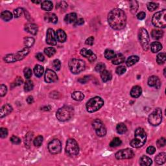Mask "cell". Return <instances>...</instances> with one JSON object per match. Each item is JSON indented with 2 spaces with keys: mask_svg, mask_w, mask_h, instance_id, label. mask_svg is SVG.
I'll use <instances>...</instances> for the list:
<instances>
[{
  "mask_svg": "<svg viewBox=\"0 0 166 166\" xmlns=\"http://www.w3.org/2000/svg\"><path fill=\"white\" fill-rule=\"evenodd\" d=\"M108 22L110 27L115 30L123 29L126 25V14L121 9H113L108 15Z\"/></svg>",
  "mask_w": 166,
  "mask_h": 166,
  "instance_id": "1",
  "label": "cell"
},
{
  "mask_svg": "<svg viewBox=\"0 0 166 166\" xmlns=\"http://www.w3.org/2000/svg\"><path fill=\"white\" fill-rule=\"evenodd\" d=\"M147 135L144 129L138 128L134 132V138L131 141V145L132 147L139 148L142 147L146 142Z\"/></svg>",
  "mask_w": 166,
  "mask_h": 166,
  "instance_id": "2",
  "label": "cell"
},
{
  "mask_svg": "<svg viewBox=\"0 0 166 166\" xmlns=\"http://www.w3.org/2000/svg\"><path fill=\"white\" fill-rule=\"evenodd\" d=\"M74 110L70 106H64L57 110L56 117L60 121H66L73 117Z\"/></svg>",
  "mask_w": 166,
  "mask_h": 166,
  "instance_id": "3",
  "label": "cell"
},
{
  "mask_svg": "<svg viewBox=\"0 0 166 166\" xmlns=\"http://www.w3.org/2000/svg\"><path fill=\"white\" fill-rule=\"evenodd\" d=\"M104 105V101L100 97H94L90 99L86 103V109L90 113L95 112L99 110Z\"/></svg>",
  "mask_w": 166,
  "mask_h": 166,
  "instance_id": "4",
  "label": "cell"
},
{
  "mask_svg": "<svg viewBox=\"0 0 166 166\" xmlns=\"http://www.w3.org/2000/svg\"><path fill=\"white\" fill-rule=\"evenodd\" d=\"M166 10L163 9V11L158 12L154 14L152 18V23L154 26L156 27L165 28L166 26Z\"/></svg>",
  "mask_w": 166,
  "mask_h": 166,
  "instance_id": "5",
  "label": "cell"
},
{
  "mask_svg": "<svg viewBox=\"0 0 166 166\" xmlns=\"http://www.w3.org/2000/svg\"><path fill=\"white\" fill-rule=\"evenodd\" d=\"M85 62L83 60L73 59L69 62V68L72 73L78 74L85 70Z\"/></svg>",
  "mask_w": 166,
  "mask_h": 166,
  "instance_id": "6",
  "label": "cell"
},
{
  "mask_svg": "<svg viewBox=\"0 0 166 166\" xmlns=\"http://www.w3.org/2000/svg\"><path fill=\"white\" fill-rule=\"evenodd\" d=\"M138 38L143 49L145 51L148 50L149 45H150V38H149L147 31L145 29L141 28L139 29L138 33Z\"/></svg>",
  "mask_w": 166,
  "mask_h": 166,
  "instance_id": "7",
  "label": "cell"
},
{
  "mask_svg": "<svg viewBox=\"0 0 166 166\" xmlns=\"http://www.w3.org/2000/svg\"><path fill=\"white\" fill-rule=\"evenodd\" d=\"M162 110L159 108L156 109L154 111L149 115L148 121L149 123L153 126H158L162 122Z\"/></svg>",
  "mask_w": 166,
  "mask_h": 166,
  "instance_id": "8",
  "label": "cell"
},
{
  "mask_svg": "<svg viewBox=\"0 0 166 166\" xmlns=\"http://www.w3.org/2000/svg\"><path fill=\"white\" fill-rule=\"evenodd\" d=\"M66 151L69 156H75L77 155L79 153V147L77 142L74 139H68L66 141Z\"/></svg>",
  "mask_w": 166,
  "mask_h": 166,
  "instance_id": "9",
  "label": "cell"
},
{
  "mask_svg": "<svg viewBox=\"0 0 166 166\" xmlns=\"http://www.w3.org/2000/svg\"><path fill=\"white\" fill-rule=\"evenodd\" d=\"M92 126L94 128L96 134L99 137H103L107 134V129L100 119H95L92 123Z\"/></svg>",
  "mask_w": 166,
  "mask_h": 166,
  "instance_id": "10",
  "label": "cell"
},
{
  "mask_svg": "<svg viewBox=\"0 0 166 166\" xmlns=\"http://www.w3.org/2000/svg\"><path fill=\"white\" fill-rule=\"evenodd\" d=\"M48 150L52 155H57L61 152L62 144L59 139H54L48 144Z\"/></svg>",
  "mask_w": 166,
  "mask_h": 166,
  "instance_id": "11",
  "label": "cell"
},
{
  "mask_svg": "<svg viewBox=\"0 0 166 166\" xmlns=\"http://www.w3.org/2000/svg\"><path fill=\"white\" fill-rule=\"evenodd\" d=\"M134 156V153L131 149H121L117 152L115 155V157L117 160L131 159Z\"/></svg>",
  "mask_w": 166,
  "mask_h": 166,
  "instance_id": "12",
  "label": "cell"
},
{
  "mask_svg": "<svg viewBox=\"0 0 166 166\" xmlns=\"http://www.w3.org/2000/svg\"><path fill=\"white\" fill-rule=\"evenodd\" d=\"M57 37L53 29H48L46 33V43L51 45H55L57 44Z\"/></svg>",
  "mask_w": 166,
  "mask_h": 166,
  "instance_id": "13",
  "label": "cell"
},
{
  "mask_svg": "<svg viewBox=\"0 0 166 166\" xmlns=\"http://www.w3.org/2000/svg\"><path fill=\"white\" fill-rule=\"evenodd\" d=\"M44 79L47 83H52L58 80V77L56 73L52 69H47L45 73Z\"/></svg>",
  "mask_w": 166,
  "mask_h": 166,
  "instance_id": "14",
  "label": "cell"
},
{
  "mask_svg": "<svg viewBox=\"0 0 166 166\" xmlns=\"http://www.w3.org/2000/svg\"><path fill=\"white\" fill-rule=\"evenodd\" d=\"M80 53L82 56L87 58V59H88V61L91 62L95 61L96 59H97L96 55L93 53L92 50H90V49L83 48V49H82L81 50Z\"/></svg>",
  "mask_w": 166,
  "mask_h": 166,
  "instance_id": "15",
  "label": "cell"
},
{
  "mask_svg": "<svg viewBox=\"0 0 166 166\" xmlns=\"http://www.w3.org/2000/svg\"><path fill=\"white\" fill-rule=\"evenodd\" d=\"M25 30L27 31V33H30V34L31 35H36L38 33V26L36 25V24L32 23H29L25 25Z\"/></svg>",
  "mask_w": 166,
  "mask_h": 166,
  "instance_id": "16",
  "label": "cell"
},
{
  "mask_svg": "<svg viewBox=\"0 0 166 166\" xmlns=\"http://www.w3.org/2000/svg\"><path fill=\"white\" fill-rule=\"evenodd\" d=\"M13 107L9 104H5L1 107V110H0V117L3 118V117L9 115L10 113L13 111Z\"/></svg>",
  "mask_w": 166,
  "mask_h": 166,
  "instance_id": "17",
  "label": "cell"
},
{
  "mask_svg": "<svg viewBox=\"0 0 166 166\" xmlns=\"http://www.w3.org/2000/svg\"><path fill=\"white\" fill-rule=\"evenodd\" d=\"M148 85L151 87L159 88L160 86V81L159 78L156 76H151L148 79Z\"/></svg>",
  "mask_w": 166,
  "mask_h": 166,
  "instance_id": "18",
  "label": "cell"
},
{
  "mask_svg": "<svg viewBox=\"0 0 166 166\" xmlns=\"http://www.w3.org/2000/svg\"><path fill=\"white\" fill-rule=\"evenodd\" d=\"M125 61V57L121 53H117L115 55L114 57L112 59V64L115 65H118L124 62Z\"/></svg>",
  "mask_w": 166,
  "mask_h": 166,
  "instance_id": "19",
  "label": "cell"
},
{
  "mask_svg": "<svg viewBox=\"0 0 166 166\" xmlns=\"http://www.w3.org/2000/svg\"><path fill=\"white\" fill-rule=\"evenodd\" d=\"M29 51H30V48L25 47L24 49L21 50V51L16 53L15 55H16V59H17V61H21V60H22L23 59H24L25 57L27 56L29 53Z\"/></svg>",
  "mask_w": 166,
  "mask_h": 166,
  "instance_id": "20",
  "label": "cell"
},
{
  "mask_svg": "<svg viewBox=\"0 0 166 166\" xmlns=\"http://www.w3.org/2000/svg\"><path fill=\"white\" fill-rule=\"evenodd\" d=\"M44 19L45 21L52 23H57L58 22L57 16L53 13H47L45 14Z\"/></svg>",
  "mask_w": 166,
  "mask_h": 166,
  "instance_id": "21",
  "label": "cell"
},
{
  "mask_svg": "<svg viewBox=\"0 0 166 166\" xmlns=\"http://www.w3.org/2000/svg\"><path fill=\"white\" fill-rule=\"evenodd\" d=\"M56 37L57 40L61 43L66 42V40L67 39V36L66 33H65L64 31L62 29L57 30L56 33Z\"/></svg>",
  "mask_w": 166,
  "mask_h": 166,
  "instance_id": "22",
  "label": "cell"
},
{
  "mask_svg": "<svg viewBox=\"0 0 166 166\" xmlns=\"http://www.w3.org/2000/svg\"><path fill=\"white\" fill-rule=\"evenodd\" d=\"M142 93V90L141 88L139 86H135L132 88L131 91V97L134 98H138L141 95Z\"/></svg>",
  "mask_w": 166,
  "mask_h": 166,
  "instance_id": "23",
  "label": "cell"
},
{
  "mask_svg": "<svg viewBox=\"0 0 166 166\" xmlns=\"http://www.w3.org/2000/svg\"><path fill=\"white\" fill-rule=\"evenodd\" d=\"M77 20V14L74 13L68 14L64 18V21L66 23H75Z\"/></svg>",
  "mask_w": 166,
  "mask_h": 166,
  "instance_id": "24",
  "label": "cell"
},
{
  "mask_svg": "<svg viewBox=\"0 0 166 166\" xmlns=\"http://www.w3.org/2000/svg\"><path fill=\"white\" fill-rule=\"evenodd\" d=\"M139 57L136 56V55H132V56L129 57L126 61L127 66L128 67L133 66L134 64H135L139 61Z\"/></svg>",
  "mask_w": 166,
  "mask_h": 166,
  "instance_id": "25",
  "label": "cell"
},
{
  "mask_svg": "<svg viewBox=\"0 0 166 166\" xmlns=\"http://www.w3.org/2000/svg\"><path fill=\"white\" fill-rule=\"evenodd\" d=\"M101 75V77L102 81L104 82V83H106V82H108L111 80L112 79V75L110 73L109 71L106 70H103L100 73Z\"/></svg>",
  "mask_w": 166,
  "mask_h": 166,
  "instance_id": "26",
  "label": "cell"
},
{
  "mask_svg": "<svg viewBox=\"0 0 166 166\" xmlns=\"http://www.w3.org/2000/svg\"><path fill=\"white\" fill-rule=\"evenodd\" d=\"M162 49V45L161 43L158 42H153L152 44H151V51L154 53L160 51L161 49Z\"/></svg>",
  "mask_w": 166,
  "mask_h": 166,
  "instance_id": "27",
  "label": "cell"
},
{
  "mask_svg": "<svg viewBox=\"0 0 166 166\" xmlns=\"http://www.w3.org/2000/svg\"><path fill=\"white\" fill-rule=\"evenodd\" d=\"M152 160L147 156H143L139 160V164L142 166H149L152 164Z\"/></svg>",
  "mask_w": 166,
  "mask_h": 166,
  "instance_id": "28",
  "label": "cell"
},
{
  "mask_svg": "<svg viewBox=\"0 0 166 166\" xmlns=\"http://www.w3.org/2000/svg\"><path fill=\"white\" fill-rule=\"evenodd\" d=\"M151 36H152L153 39L159 40L160 38H162L163 36V32L162 30L154 29L151 32Z\"/></svg>",
  "mask_w": 166,
  "mask_h": 166,
  "instance_id": "29",
  "label": "cell"
},
{
  "mask_svg": "<svg viewBox=\"0 0 166 166\" xmlns=\"http://www.w3.org/2000/svg\"><path fill=\"white\" fill-rule=\"evenodd\" d=\"M53 3L51 1H44L42 2V5H41V8L43 10L45 11H50L53 9Z\"/></svg>",
  "mask_w": 166,
  "mask_h": 166,
  "instance_id": "30",
  "label": "cell"
},
{
  "mask_svg": "<svg viewBox=\"0 0 166 166\" xmlns=\"http://www.w3.org/2000/svg\"><path fill=\"white\" fill-rule=\"evenodd\" d=\"M165 156L166 154L165 153H161L156 156L155 162L158 165H162L165 162Z\"/></svg>",
  "mask_w": 166,
  "mask_h": 166,
  "instance_id": "31",
  "label": "cell"
},
{
  "mask_svg": "<svg viewBox=\"0 0 166 166\" xmlns=\"http://www.w3.org/2000/svg\"><path fill=\"white\" fill-rule=\"evenodd\" d=\"M44 69L43 68V66H40V65H36L34 68V73L35 76H37V77H41L42 76L43 73H44Z\"/></svg>",
  "mask_w": 166,
  "mask_h": 166,
  "instance_id": "32",
  "label": "cell"
},
{
  "mask_svg": "<svg viewBox=\"0 0 166 166\" xmlns=\"http://www.w3.org/2000/svg\"><path fill=\"white\" fill-rule=\"evenodd\" d=\"M1 18L5 21H9L13 18V14L9 11H5L1 13Z\"/></svg>",
  "mask_w": 166,
  "mask_h": 166,
  "instance_id": "33",
  "label": "cell"
},
{
  "mask_svg": "<svg viewBox=\"0 0 166 166\" xmlns=\"http://www.w3.org/2000/svg\"><path fill=\"white\" fill-rule=\"evenodd\" d=\"M116 131L119 134H123L126 133L127 131V126L123 123L117 124L116 127Z\"/></svg>",
  "mask_w": 166,
  "mask_h": 166,
  "instance_id": "34",
  "label": "cell"
},
{
  "mask_svg": "<svg viewBox=\"0 0 166 166\" xmlns=\"http://www.w3.org/2000/svg\"><path fill=\"white\" fill-rule=\"evenodd\" d=\"M71 97L75 101H82L85 98V95L82 92L77 91V92H74L72 93Z\"/></svg>",
  "mask_w": 166,
  "mask_h": 166,
  "instance_id": "35",
  "label": "cell"
},
{
  "mask_svg": "<svg viewBox=\"0 0 166 166\" xmlns=\"http://www.w3.org/2000/svg\"><path fill=\"white\" fill-rule=\"evenodd\" d=\"M24 45L25 47L31 48L35 43V39L32 37H26L24 38Z\"/></svg>",
  "mask_w": 166,
  "mask_h": 166,
  "instance_id": "36",
  "label": "cell"
},
{
  "mask_svg": "<svg viewBox=\"0 0 166 166\" xmlns=\"http://www.w3.org/2000/svg\"><path fill=\"white\" fill-rule=\"evenodd\" d=\"M4 60L7 63H13V62L17 61L15 54H9L6 55L4 58Z\"/></svg>",
  "mask_w": 166,
  "mask_h": 166,
  "instance_id": "37",
  "label": "cell"
},
{
  "mask_svg": "<svg viewBox=\"0 0 166 166\" xmlns=\"http://www.w3.org/2000/svg\"><path fill=\"white\" fill-rule=\"evenodd\" d=\"M165 53H160L157 55L156 57V62L158 64H163L165 62Z\"/></svg>",
  "mask_w": 166,
  "mask_h": 166,
  "instance_id": "38",
  "label": "cell"
},
{
  "mask_svg": "<svg viewBox=\"0 0 166 166\" xmlns=\"http://www.w3.org/2000/svg\"><path fill=\"white\" fill-rule=\"evenodd\" d=\"M44 53L47 57H51L56 53V49L54 47H47L44 49Z\"/></svg>",
  "mask_w": 166,
  "mask_h": 166,
  "instance_id": "39",
  "label": "cell"
},
{
  "mask_svg": "<svg viewBox=\"0 0 166 166\" xmlns=\"http://www.w3.org/2000/svg\"><path fill=\"white\" fill-rule=\"evenodd\" d=\"M34 87V85H33V81H27L25 82V85H24V90L26 92H29L33 89Z\"/></svg>",
  "mask_w": 166,
  "mask_h": 166,
  "instance_id": "40",
  "label": "cell"
},
{
  "mask_svg": "<svg viewBox=\"0 0 166 166\" xmlns=\"http://www.w3.org/2000/svg\"><path fill=\"white\" fill-rule=\"evenodd\" d=\"M122 141L119 138H115L112 140L111 142L110 143V146L111 147H116L121 145Z\"/></svg>",
  "mask_w": 166,
  "mask_h": 166,
  "instance_id": "41",
  "label": "cell"
},
{
  "mask_svg": "<svg viewBox=\"0 0 166 166\" xmlns=\"http://www.w3.org/2000/svg\"><path fill=\"white\" fill-rule=\"evenodd\" d=\"M115 56V53L113 50L111 49H107L105 52V57L107 59L110 60L112 59Z\"/></svg>",
  "mask_w": 166,
  "mask_h": 166,
  "instance_id": "42",
  "label": "cell"
},
{
  "mask_svg": "<svg viewBox=\"0 0 166 166\" xmlns=\"http://www.w3.org/2000/svg\"><path fill=\"white\" fill-rule=\"evenodd\" d=\"M43 140H44V138L42 136H38L33 141L34 145L36 147H40L42 144Z\"/></svg>",
  "mask_w": 166,
  "mask_h": 166,
  "instance_id": "43",
  "label": "cell"
},
{
  "mask_svg": "<svg viewBox=\"0 0 166 166\" xmlns=\"http://www.w3.org/2000/svg\"><path fill=\"white\" fill-rule=\"evenodd\" d=\"M130 8H131V10L132 14H134L136 13L137 10H138V4L137 1H131V5H130Z\"/></svg>",
  "mask_w": 166,
  "mask_h": 166,
  "instance_id": "44",
  "label": "cell"
},
{
  "mask_svg": "<svg viewBox=\"0 0 166 166\" xmlns=\"http://www.w3.org/2000/svg\"><path fill=\"white\" fill-rule=\"evenodd\" d=\"M53 67L55 70L59 71L61 68V62L59 59H55L53 62Z\"/></svg>",
  "mask_w": 166,
  "mask_h": 166,
  "instance_id": "45",
  "label": "cell"
},
{
  "mask_svg": "<svg viewBox=\"0 0 166 166\" xmlns=\"http://www.w3.org/2000/svg\"><path fill=\"white\" fill-rule=\"evenodd\" d=\"M106 68V66L104 63H102V62H99V63H98L97 65H96L95 69L96 71L97 72H101L103 71V70H105Z\"/></svg>",
  "mask_w": 166,
  "mask_h": 166,
  "instance_id": "46",
  "label": "cell"
},
{
  "mask_svg": "<svg viewBox=\"0 0 166 166\" xmlns=\"http://www.w3.org/2000/svg\"><path fill=\"white\" fill-rule=\"evenodd\" d=\"M158 7V5L155 2H150L147 4V9L149 11H154L156 9H157Z\"/></svg>",
  "mask_w": 166,
  "mask_h": 166,
  "instance_id": "47",
  "label": "cell"
},
{
  "mask_svg": "<svg viewBox=\"0 0 166 166\" xmlns=\"http://www.w3.org/2000/svg\"><path fill=\"white\" fill-rule=\"evenodd\" d=\"M23 73L24 76H25V79H29L31 76H32V71L29 68H25L23 70Z\"/></svg>",
  "mask_w": 166,
  "mask_h": 166,
  "instance_id": "48",
  "label": "cell"
},
{
  "mask_svg": "<svg viewBox=\"0 0 166 166\" xmlns=\"http://www.w3.org/2000/svg\"><path fill=\"white\" fill-rule=\"evenodd\" d=\"M23 13V9L21 8H18L14 11V16L15 18H19Z\"/></svg>",
  "mask_w": 166,
  "mask_h": 166,
  "instance_id": "49",
  "label": "cell"
},
{
  "mask_svg": "<svg viewBox=\"0 0 166 166\" xmlns=\"http://www.w3.org/2000/svg\"><path fill=\"white\" fill-rule=\"evenodd\" d=\"M126 71V68L123 66H119L117 67L116 68V70H115V72L117 75H122Z\"/></svg>",
  "mask_w": 166,
  "mask_h": 166,
  "instance_id": "50",
  "label": "cell"
},
{
  "mask_svg": "<svg viewBox=\"0 0 166 166\" xmlns=\"http://www.w3.org/2000/svg\"><path fill=\"white\" fill-rule=\"evenodd\" d=\"M8 135V131L6 128H4V127H1L0 129V136H1V138H5Z\"/></svg>",
  "mask_w": 166,
  "mask_h": 166,
  "instance_id": "51",
  "label": "cell"
},
{
  "mask_svg": "<svg viewBox=\"0 0 166 166\" xmlns=\"http://www.w3.org/2000/svg\"><path fill=\"white\" fill-rule=\"evenodd\" d=\"M7 92V86L4 85H1V86H0V95H1V97H3L4 95H5Z\"/></svg>",
  "mask_w": 166,
  "mask_h": 166,
  "instance_id": "52",
  "label": "cell"
},
{
  "mask_svg": "<svg viewBox=\"0 0 166 166\" xmlns=\"http://www.w3.org/2000/svg\"><path fill=\"white\" fill-rule=\"evenodd\" d=\"M156 143H157V146L159 148L163 147H164L165 145V143H166L165 139L164 138H161L158 139Z\"/></svg>",
  "mask_w": 166,
  "mask_h": 166,
  "instance_id": "53",
  "label": "cell"
},
{
  "mask_svg": "<svg viewBox=\"0 0 166 166\" xmlns=\"http://www.w3.org/2000/svg\"><path fill=\"white\" fill-rule=\"evenodd\" d=\"M11 141L14 144H20L21 143V139L18 138V137L16 136H13L11 138Z\"/></svg>",
  "mask_w": 166,
  "mask_h": 166,
  "instance_id": "54",
  "label": "cell"
},
{
  "mask_svg": "<svg viewBox=\"0 0 166 166\" xmlns=\"http://www.w3.org/2000/svg\"><path fill=\"white\" fill-rule=\"evenodd\" d=\"M23 83V81L22 78L20 77H18L17 78H16L15 81H14V85L16 86H20Z\"/></svg>",
  "mask_w": 166,
  "mask_h": 166,
  "instance_id": "55",
  "label": "cell"
},
{
  "mask_svg": "<svg viewBox=\"0 0 166 166\" xmlns=\"http://www.w3.org/2000/svg\"><path fill=\"white\" fill-rule=\"evenodd\" d=\"M155 152H156V149L155 147L150 146L147 149V153L149 155H153Z\"/></svg>",
  "mask_w": 166,
  "mask_h": 166,
  "instance_id": "56",
  "label": "cell"
},
{
  "mask_svg": "<svg viewBox=\"0 0 166 166\" xmlns=\"http://www.w3.org/2000/svg\"><path fill=\"white\" fill-rule=\"evenodd\" d=\"M93 42H94V38H93V37H90L86 39L85 43L87 45H92L93 44Z\"/></svg>",
  "mask_w": 166,
  "mask_h": 166,
  "instance_id": "57",
  "label": "cell"
},
{
  "mask_svg": "<svg viewBox=\"0 0 166 166\" xmlns=\"http://www.w3.org/2000/svg\"><path fill=\"white\" fill-rule=\"evenodd\" d=\"M136 16L138 20H143V19H145L146 14H145V13H144V12H140V13H139L138 14H137Z\"/></svg>",
  "mask_w": 166,
  "mask_h": 166,
  "instance_id": "58",
  "label": "cell"
},
{
  "mask_svg": "<svg viewBox=\"0 0 166 166\" xmlns=\"http://www.w3.org/2000/svg\"><path fill=\"white\" fill-rule=\"evenodd\" d=\"M88 81H89V77L88 76H85V77H84L81 78L80 79H79V80H78V81L79 82V83H81L82 84L86 83Z\"/></svg>",
  "mask_w": 166,
  "mask_h": 166,
  "instance_id": "59",
  "label": "cell"
},
{
  "mask_svg": "<svg viewBox=\"0 0 166 166\" xmlns=\"http://www.w3.org/2000/svg\"><path fill=\"white\" fill-rule=\"evenodd\" d=\"M36 58L39 61H44V56L43 55V54L40 53H38L37 55H36Z\"/></svg>",
  "mask_w": 166,
  "mask_h": 166,
  "instance_id": "60",
  "label": "cell"
},
{
  "mask_svg": "<svg viewBox=\"0 0 166 166\" xmlns=\"http://www.w3.org/2000/svg\"><path fill=\"white\" fill-rule=\"evenodd\" d=\"M84 23V19L83 18H80L79 20H77V21L75 23V25H81Z\"/></svg>",
  "mask_w": 166,
  "mask_h": 166,
  "instance_id": "61",
  "label": "cell"
},
{
  "mask_svg": "<svg viewBox=\"0 0 166 166\" xmlns=\"http://www.w3.org/2000/svg\"><path fill=\"white\" fill-rule=\"evenodd\" d=\"M27 102L29 104H32L34 102V98H33V96H29L27 99Z\"/></svg>",
  "mask_w": 166,
  "mask_h": 166,
  "instance_id": "62",
  "label": "cell"
},
{
  "mask_svg": "<svg viewBox=\"0 0 166 166\" xmlns=\"http://www.w3.org/2000/svg\"><path fill=\"white\" fill-rule=\"evenodd\" d=\"M34 2V3H41V1H33Z\"/></svg>",
  "mask_w": 166,
  "mask_h": 166,
  "instance_id": "63",
  "label": "cell"
}]
</instances>
